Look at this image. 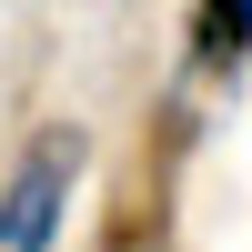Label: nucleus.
I'll list each match as a JSON object with an SVG mask.
<instances>
[{
    "mask_svg": "<svg viewBox=\"0 0 252 252\" xmlns=\"http://www.w3.org/2000/svg\"><path fill=\"white\" fill-rule=\"evenodd\" d=\"M81 161H91V141H81L71 121H61V131H40L31 152L10 161V182H0V252H51V242H61Z\"/></svg>",
    "mask_w": 252,
    "mask_h": 252,
    "instance_id": "f257e3e1",
    "label": "nucleus"
},
{
    "mask_svg": "<svg viewBox=\"0 0 252 252\" xmlns=\"http://www.w3.org/2000/svg\"><path fill=\"white\" fill-rule=\"evenodd\" d=\"M242 31H252V0H202V20H192V61L232 81V71H242Z\"/></svg>",
    "mask_w": 252,
    "mask_h": 252,
    "instance_id": "f03ea898",
    "label": "nucleus"
}]
</instances>
